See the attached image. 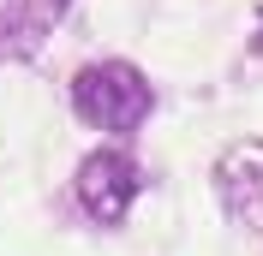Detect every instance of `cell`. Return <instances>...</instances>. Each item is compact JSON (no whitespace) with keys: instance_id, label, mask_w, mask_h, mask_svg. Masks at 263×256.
Instances as JSON below:
<instances>
[{"instance_id":"obj_4","label":"cell","mask_w":263,"mask_h":256,"mask_svg":"<svg viewBox=\"0 0 263 256\" xmlns=\"http://www.w3.org/2000/svg\"><path fill=\"white\" fill-rule=\"evenodd\" d=\"M72 0H0V60L18 66V60H36L48 30L66 18Z\"/></svg>"},{"instance_id":"obj_1","label":"cell","mask_w":263,"mask_h":256,"mask_svg":"<svg viewBox=\"0 0 263 256\" xmlns=\"http://www.w3.org/2000/svg\"><path fill=\"white\" fill-rule=\"evenodd\" d=\"M72 108L96 131H138L149 113V78L126 60H96L72 78Z\"/></svg>"},{"instance_id":"obj_3","label":"cell","mask_w":263,"mask_h":256,"mask_svg":"<svg viewBox=\"0 0 263 256\" xmlns=\"http://www.w3.org/2000/svg\"><path fill=\"white\" fill-rule=\"evenodd\" d=\"M215 191L239 226L263 232V143H239L215 161Z\"/></svg>"},{"instance_id":"obj_2","label":"cell","mask_w":263,"mask_h":256,"mask_svg":"<svg viewBox=\"0 0 263 256\" xmlns=\"http://www.w3.org/2000/svg\"><path fill=\"white\" fill-rule=\"evenodd\" d=\"M132 197H138V161L126 149H96V155L78 161V208L96 226L126 221Z\"/></svg>"}]
</instances>
